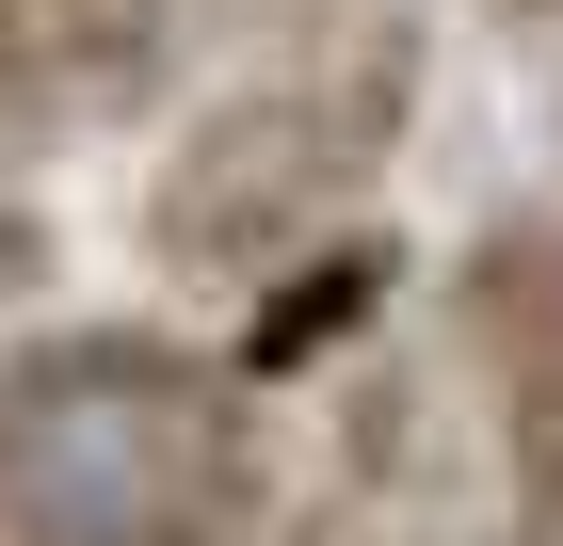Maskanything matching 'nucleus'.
Returning <instances> with one entry per match:
<instances>
[{"label": "nucleus", "mask_w": 563, "mask_h": 546, "mask_svg": "<svg viewBox=\"0 0 563 546\" xmlns=\"http://www.w3.org/2000/svg\"><path fill=\"white\" fill-rule=\"evenodd\" d=\"M48 48H65V81H81V129H145L194 81L210 0H48Z\"/></svg>", "instance_id": "obj_6"}, {"label": "nucleus", "mask_w": 563, "mask_h": 546, "mask_svg": "<svg viewBox=\"0 0 563 546\" xmlns=\"http://www.w3.org/2000/svg\"><path fill=\"white\" fill-rule=\"evenodd\" d=\"M274 546H499L451 337H371V354L339 370V419H322V450L290 466Z\"/></svg>", "instance_id": "obj_4"}, {"label": "nucleus", "mask_w": 563, "mask_h": 546, "mask_svg": "<svg viewBox=\"0 0 563 546\" xmlns=\"http://www.w3.org/2000/svg\"><path fill=\"white\" fill-rule=\"evenodd\" d=\"M548 145H563V97H548Z\"/></svg>", "instance_id": "obj_11"}, {"label": "nucleus", "mask_w": 563, "mask_h": 546, "mask_svg": "<svg viewBox=\"0 0 563 546\" xmlns=\"http://www.w3.org/2000/svg\"><path fill=\"white\" fill-rule=\"evenodd\" d=\"M434 337H451V386L483 434L499 546H563V210L548 193H499L434 257Z\"/></svg>", "instance_id": "obj_3"}, {"label": "nucleus", "mask_w": 563, "mask_h": 546, "mask_svg": "<svg viewBox=\"0 0 563 546\" xmlns=\"http://www.w3.org/2000/svg\"><path fill=\"white\" fill-rule=\"evenodd\" d=\"M402 290H419V257L387 225H339V242H306L290 274H258V290L225 305V354H242V386H322V370H354L387 337Z\"/></svg>", "instance_id": "obj_5"}, {"label": "nucleus", "mask_w": 563, "mask_h": 546, "mask_svg": "<svg viewBox=\"0 0 563 546\" xmlns=\"http://www.w3.org/2000/svg\"><path fill=\"white\" fill-rule=\"evenodd\" d=\"M483 33H516V48H563V0H483Z\"/></svg>", "instance_id": "obj_10"}, {"label": "nucleus", "mask_w": 563, "mask_h": 546, "mask_svg": "<svg viewBox=\"0 0 563 546\" xmlns=\"http://www.w3.org/2000/svg\"><path fill=\"white\" fill-rule=\"evenodd\" d=\"M339 16H371V0H210V33L242 48V65H258V48H322Z\"/></svg>", "instance_id": "obj_9"}, {"label": "nucleus", "mask_w": 563, "mask_h": 546, "mask_svg": "<svg viewBox=\"0 0 563 546\" xmlns=\"http://www.w3.org/2000/svg\"><path fill=\"white\" fill-rule=\"evenodd\" d=\"M274 386L177 322H16L0 337V546H194L274 531Z\"/></svg>", "instance_id": "obj_1"}, {"label": "nucleus", "mask_w": 563, "mask_h": 546, "mask_svg": "<svg viewBox=\"0 0 563 546\" xmlns=\"http://www.w3.org/2000/svg\"><path fill=\"white\" fill-rule=\"evenodd\" d=\"M65 129H81V81L48 48V0H0V177H33Z\"/></svg>", "instance_id": "obj_7"}, {"label": "nucleus", "mask_w": 563, "mask_h": 546, "mask_svg": "<svg viewBox=\"0 0 563 546\" xmlns=\"http://www.w3.org/2000/svg\"><path fill=\"white\" fill-rule=\"evenodd\" d=\"M48 274H65V225H48L33 193L0 177V337H16V322H33V305H48Z\"/></svg>", "instance_id": "obj_8"}, {"label": "nucleus", "mask_w": 563, "mask_h": 546, "mask_svg": "<svg viewBox=\"0 0 563 546\" xmlns=\"http://www.w3.org/2000/svg\"><path fill=\"white\" fill-rule=\"evenodd\" d=\"M419 97H434V16L419 0H371L339 16L322 48H258L225 97L162 129V161L130 193V242L162 290H210L242 305L258 274H290L306 242L387 210L402 145H419Z\"/></svg>", "instance_id": "obj_2"}]
</instances>
